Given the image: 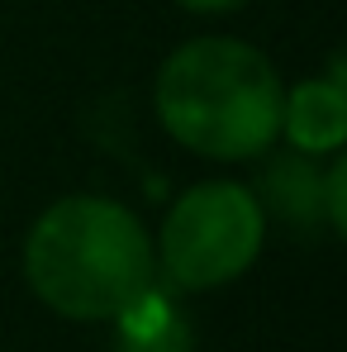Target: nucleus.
<instances>
[{
    "label": "nucleus",
    "mask_w": 347,
    "mask_h": 352,
    "mask_svg": "<svg viewBox=\"0 0 347 352\" xmlns=\"http://www.w3.org/2000/svg\"><path fill=\"white\" fill-rule=\"evenodd\" d=\"M281 72L257 43L205 34L167 53L153 105L167 138L205 162H257L281 133Z\"/></svg>",
    "instance_id": "f257e3e1"
},
{
    "label": "nucleus",
    "mask_w": 347,
    "mask_h": 352,
    "mask_svg": "<svg viewBox=\"0 0 347 352\" xmlns=\"http://www.w3.org/2000/svg\"><path fill=\"white\" fill-rule=\"evenodd\" d=\"M328 157H304L295 148H267L262 153V172H257V205L271 219H281L295 234H319L328 229V205H324V167Z\"/></svg>",
    "instance_id": "20e7f679"
},
{
    "label": "nucleus",
    "mask_w": 347,
    "mask_h": 352,
    "mask_svg": "<svg viewBox=\"0 0 347 352\" xmlns=\"http://www.w3.org/2000/svg\"><path fill=\"white\" fill-rule=\"evenodd\" d=\"M115 324V352H195V329L167 291L148 286Z\"/></svg>",
    "instance_id": "423d86ee"
},
{
    "label": "nucleus",
    "mask_w": 347,
    "mask_h": 352,
    "mask_svg": "<svg viewBox=\"0 0 347 352\" xmlns=\"http://www.w3.org/2000/svg\"><path fill=\"white\" fill-rule=\"evenodd\" d=\"M181 10H190V14H229L238 5H247V0H176Z\"/></svg>",
    "instance_id": "6e6552de"
},
{
    "label": "nucleus",
    "mask_w": 347,
    "mask_h": 352,
    "mask_svg": "<svg viewBox=\"0 0 347 352\" xmlns=\"http://www.w3.org/2000/svg\"><path fill=\"white\" fill-rule=\"evenodd\" d=\"M24 281L62 319L110 324L157 286L153 234L110 195H62L29 224Z\"/></svg>",
    "instance_id": "f03ea898"
},
{
    "label": "nucleus",
    "mask_w": 347,
    "mask_h": 352,
    "mask_svg": "<svg viewBox=\"0 0 347 352\" xmlns=\"http://www.w3.org/2000/svg\"><path fill=\"white\" fill-rule=\"evenodd\" d=\"M267 243V214L243 181H195L172 200L153 238L157 276L172 291H214L238 281Z\"/></svg>",
    "instance_id": "7ed1b4c3"
},
{
    "label": "nucleus",
    "mask_w": 347,
    "mask_h": 352,
    "mask_svg": "<svg viewBox=\"0 0 347 352\" xmlns=\"http://www.w3.org/2000/svg\"><path fill=\"white\" fill-rule=\"evenodd\" d=\"M324 205H328V234H347V162L343 153H333L324 162Z\"/></svg>",
    "instance_id": "0eeeda50"
},
{
    "label": "nucleus",
    "mask_w": 347,
    "mask_h": 352,
    "mask_svg": "<svg viewBox=\"0 0 347 352\" xmlns=\"http://www.w3.org/2000/svg\"><path fill=\"white\" fill-rule=\"evenodd\" d=\"M286 143L304 157H333L347 143V81L343 67L333 62L328 76H309L281 91V133Z\"/></svg>",
    "instance_id": "39448f33"
}]
</instances>
